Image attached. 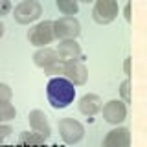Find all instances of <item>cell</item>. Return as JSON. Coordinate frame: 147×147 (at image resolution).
<instances>
[{
	"label": "cell",
	"mask_w": 147,
	"mask_h": 147,
	"mask_svg": "<svg viewBox=\"0 0 147 147\" xmlns=\"http://www.w3.org/2000/svg\"><path fill=\"white\" fill-rule=\"evenodd\" d=\"M46 98L53 109H66L76 99V86L63 76L52 77L46 85Z\"/></svg>",
	"instance_id": "6da1fadb"
},
{
	"label": "cell",
	"mask_w": 147,
	"mask_h": 147,
	"mask_svg": "<svg viewBox=\"0 0 147 147\" xmlns=\"http://www.w3.org/2000/svg\"><path fill=\"white\" fill-rule=\"evenodd\" d=\"M33 63L35 66H39L40 70H44V74L52 77H59L63 76V61L59 59L55 48H39L37 52L33 53Z\"/></svg>",
	"instance_id": "7a4b0ae2"
},
{
	"label": "cell",
	"mask_w": 147,
	"mask_h": 147,
	"mask_svg": "<svg viewBox=\"0 0 147 147\" xmlns=\"http://www.w3.org/2000/svg\"><path fill=\"white\" fill-rule=\"evenodd\" d=\"M42 15V6L39 0H22L13 7V18L17 24L28 26L37 22Z\"/></svg>",
	"instance_id": "3957f363"
},
{
	"label": "cell",
	"mask_w": 147,
	"mask_h": 147,
	"mask_svg": "<svg viewBox=\"0 0 147 147\" xmlns=\"http://www.w3.org/2000/svg\"><path fill=\"white\" fill-rule=\"evenodd\" d=\"M53 37L61 40H76L81 35V22L76 17H61L52 22Z\"/></svg>",
	"instance_id": "277c9868"
},
{
	"label": "cell",
	"mask_w": 147,
	"mask_h": 147,
	"mask_svg": "<svg viewBox=\"0 0 147 147\" xmlns=\"http://www.w3.org/2000/svg\"><path fill=\"white\" fill-rule=\"evenodd\" d=\"M57 129H59V136L61 140L64 142L66 145H76L79 144L85 136V125L81 121L74 118H61L57 123Z\"/></svg>",
	"instance_id": "5b68a950"
},
{
	"label": "cell",
	"mask_w": 147,
	"mask_h": 147,
	"mask_svg": "<svg viewBox=\"0 0 147 147\" xmlns=\"http://www.w3.org/2000/svg\"><path fill=\"white\" fill-rule=\"evenodd\" d=\"M28 40H30V44H33L37 50L46 48L48 44H52L55 40L52 20H42V22H37L35 26H31L30 31H28Z\"/></svg>",
	"instance_id": "8992f818"
},
{
	"label": "cell",
	"mask_w": 147,
	"mask_h": 147,
	"mask_svg": "<svg viewBox=\"0 0 147 147\" xmlns=\"http://www.w3.org/2000/svg\"><path fill=\"white\" fill-rule=\"evenodd\" d=\"M119 13V6L116 0H96L94 7H92V18L96 24L107 26Z\"/></svg>",
	"instance_id": "52a82bcc"
},
{
	"label": "cell",
	"mask_w": 147,
	"mask_h": 147,
	"mask_svg": "<svg viewBox=\"0 0 147 147\" xmlns=\"http://www.w3.org/2000/svg\"><path fill=\"white\" fill-rule=\"evenodd\" d=\"M63 77L68 79L74 86L86 85V81H88V70H86V66H85L83 57L63 63Z\"/></svg>",
	"instance_id": "ba28073f"
},
{
	"label": "cell",
	"mask_w": 147,
	"mask_h": 147,
	"mask_svg": "<svg viewBox=\"0 0 147 147\" xmlns=\"http://www.w3.org/2000/svg\"><path fill=\"white\" fill-rule=\"evenodd\" d=\"M99 112L103 114V119L107 123L119 127L127 118V105L123 103V101H119V99H110L101 107Z\"/></svg>",
	"instance_id": "9c48e42d"
},
{
	"label": "cell",
	"mask_w": 147,
	"mask_h": 147,
	"mask_svg": "<svg viewBox=\"0 0 147 147\" xmlns=\"http://www.w3.org/2000/svg\"><path fill=\"white\" fill-rule=\"evenodd\" d=\"M28 121H30V127H31V132H37L39 136H42L44 140H48L52 136V125L48 121V116L39 109H33L30 110L28 114Z\"/></svg>",
	"instance_id": "30bf717a"
},
{
	"label": "cell",
	"mask_w": 147,
	"mask_h": 147,
	"mask_svg": "<svg viewBox=\"0 0 147 147\" xmlns=\"http://www.w3.org/2000/svg\"><path fill=\"white\" fill-rule=\"evenodd\" d=\"M101 147H131V131L127 127H114L105 134Z\"/></svg>",
	"instance_id": "8fae6325"
},
{
	"label": "cell",
	"mask_w": 147,
	"mask_h": 147,
	"mask_svg": "<svg viewBox=\"0 0 147 147\" xmlns=\"http://www.w3.org/2000/svg\"><path fill=\"white\" fill-rule=\"evenodd\" d=\"M77 107H79L81 114H85L86 118H92V116H96V114L101 110L103 101H101V98L98 94H85V96H81Z\"/></svg>",
	"instance_id": "7c38bea8"
},
{
	"label": "cell",
	"mask_w": 147,
	"mask_h": 147,
	"mask_svg": "<svg viewBox=\"0 0 147 147\" xmlns=\"http://www.w3.org/2000/svg\"><path fill=\"white\" fill-rule=\"evenodd\" d=\"M59 59L63 63L74 61V59H81V44L77 40H61L55 48Z\"/></svg>",
	"instance_id": "4fadbf2b"
},
{
	"label": "cell",
	"mask_w": 147,
	"mask_h": 147,
	"mask_svg": "<svg viewBox=\"0 0 147 147\" xmlns=\"http://www.w3.org/2000/svg\"><path fill=\"white\" fill-rule=\"evenodd\" d=\"M44 138L39 136L37 132H22L18 136V147H46L44 145Z\"/></svg>",
	"instance_id": "5bb4252c"
},
{
	"label": "cell",
	"mask_w": 147,
	"mask_h": 147,
	"mask_svg": "<svg viewBox=\"0 0 147 147\" xmlns=\"http://www.w3.org/2000/svg\"><path fill=\"white\" fill-rule=\"evenodd\" d=\"M55 6L63 13V17H76L77 11H79V2L77 0H57Z\"/></svg>",
	"instance_id": "9a60e30c"
},
{
	"label": "cell",
	"mask_w": 147,
	"mask_h": 147,
	"mask_svg": "<svg viewBox=\"0 0 147 147\" xmlns=\"http://www.w3.org/2000/svg\"><path fill=\"white\" fill-rule=\"evenodd\" d=\"M17 118V109L11 105V101H0V123H7Z\"/></svg>",
	"instance_id": "2e32d148"
},
{
	"label": "cell",
	"mask_w": 147,
	"mask_h": 147,
	"mask_svg": "<svg viewBox=\"0 0 147 147\" xmlns=\"http://www.w3.org/2000/svg\"><path fill=\"white\" fill-rule=\"evenodd\" d=\"M119 96H121L119 101H123L125 105L131 103V81H129V79L121 81V85H119Z\"/></svg>",
	"instance_id": "e0dca14e"
},
{
	"label": "cell",
	"mask_w": 147,
	"mask_h": 147,
	"mask_svg": "<svg viewBox=\"0 0 147 147\" xmlns=\"http://www.w3.org/2000/svg\"><path fill=\"white\" fill-rule=\"evenodd\" d=\"M11 98H13L11 86L6 83H0V101H11Z\"/></svg>",
	"instance_id": "ac0fdd59"
},
{
	"label": "cell",
	"mask_w": 147,
	"mask_h": 147,
	"mask_svg": "<svg viewBox=\"0 0 147 147\" xmlns=\"http://www.w3.org/2000/svg\"><path fill=\"white\" fill-rule=\"evenodd\" d=\"M13 132V129L7 125V123H0V145H2V142L6 140V138Z\"/></svg>",
	"instance_id": "d6986e66"
},
{
	"label": "cell",
	"mask_w": 147,
	"mask_h": 147,
	"mask_svg": "<svg viewBox=\"0 0 147 147\" xmlns=\"http://www.w3.org/2000/svg\"><path fill=\"white\" fill-rule=\"evenodd\" d=\"M13 11V4L9 0H0V17L7 15V13Z\"/></svg>",
	"instance_id": "ffe728a7"
},
{
	"label": "cell",
	"mask_w": 147,
	"mask_h": 147,
	"mask_svg": "<svg viewBox=\"0 0 147 147\" xmlns=\"http://www.w3.org/2000/svg\"><path fill=\"white\" fill-rule=\"evenodd\" d=\"M123 17H125L127 22H131V2H127L125 7H123Z\"/></svg>",
	"instance_id": "44dd1931"
},
{
	"label": "cell",
	"mask_w": 147,
	"mask_h": 147,
	"mask_svg": "<svg viewBox=\"0 0 147 147\" xmlns=\"http://www.w3.org/2000/svg\"><path fill=\"white\" fill-rule=\"evenodd\" d=\"M123 72H125V76H131V57L123 61Z\"/></svg>",
	"instance_id": "7402d4cb"
},
{
	"label": "cell",
	"mask_w": 147,
	"mask_h": 147,
	"mask_svg": "<svg viewBox=\"0 0 147 147\" xmlns=\"http://www.w3.org/2000/svg\"><path fill=\"white\" fill-rule=\"evenodd\" d=\"M4 33H6V26H4V22L0 20V39L4 37Z\"/></svg>",
	"instance_id": "603a6c76"
},
{
	"label": "cell",
	"mask_w": 147,
	"mask_h": 147,
	"mask_svg": "<svg viewBox=\"0 0 147 147\" xmlns=\"http://www.w3.org/2000/svg\"><path fill=\"white\" fill-rule=\"evenodd\" d=\"M52 147H61V145H52Z\"/></svg>",
	"instance_id": "cb8c5ba5"
}]
</instances>
